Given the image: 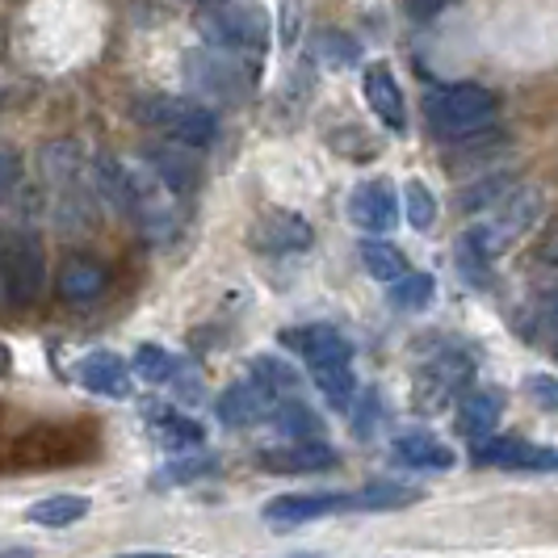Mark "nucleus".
Wrapping results in <instances>:
<instances>
[{"instance_id": "obj_1", "label": "nucleus", "mask_w": 558, "mask_h": 558, "mask_svg": "<svg viewBox=\"0 0 558 558\" xmlns=\"http://www.w3.org/2000/svg\"><path fill=\"white\" fill-rule=\"evenodd\" d=\"M135 118L143 126L160 131L168 140L185 143V147H206L219 135V122L206 106H197L194 97H160V93H147L135 101Z\"/></svg>"}, {"instance_id": "obj_25", "label": "nucleus", "mask_w": 558, "mask_h": 558, "mask_svg": "<svg viewBox=\"0 0 558 558\" xmlns=\"http://www.w3.org/2000/svg\"><path fill=\"white\" fill-rule=\"evenodd\" d=\"M252 374L260 378V383H269L278 395H299L303 387V378H299V369L290 362H281L274 353H260V357H252Z\"/></svg>"}, {"instance_id": "obj_8", "label": "nucleus", "mask_w": 558, "mask_h": 558, "mask_svg": "<svg viewBox=\"0 0 558 558\" xmlns=\"http://www.w3.org/2000/svg\"><path fill=\"white\" fill-rule=\"evenodd\" d=\"M349 508V496L344 492H332V496H278V500L265 504V521L278 525V530H290V525H307V521H319V517H332V512H344Z\"/></svg>"}, {"instance_id": "obj_24", "label": "nucleus", "mask_w": 558, "mask_h": 558, "mask_svg": "<svg viewBox=\"0 0 558 558\" xmlns=\"http://www.w3.org/2000/svg\"><path fill=\"white\" fill-rule=\"evenodd\" d=\"M437 294V281L428 274H399L391 281V307L399 311H424Z\"/></svg>"}, {"instance_id": "obj_5", "label": "nucleus", "mask_w": 558, "mask_h": 558, "mask_svg": "<svg viewBox=\"0 0 558 558\" xmlns=\"http://www.w3.org/2000/svg\"><path fill=\"white\" fill-rule=\"evenodd\" d=\"M433 122L458 135V131H478L492 113H496V93H487L483 84H449V88H437L433 101Z\"/></svg>"}, {"instance_id": "obj_28", "label": "nucleus", "mask_w": 558, "mask_h": 558, "mask_svg": "<svg viewBox=\"0 0 558 558\" xmlns=\"http://www.w3.org/2000/svg\"><path fill=\"white\" fill-rule=\"evenodd\" d=\"M357 56H362L357 43L344 38V34H336V29H328V34L315 38V59L328 63V68H349V63H357Z\"/></svg>"}, {"instance_id": "obj_2", "label": "nucleus", "mask_w": 558, "mask_h": 558, "mask_svg": "<svg viewBox=\"0 0 558 558\" xmlns=\"http://www.w3.org/2000/svg\"><path fill=\"white\" fill-rule=\"evenodd\" d=\"M197 29L210 47L219 51H248V56H260L265 43H269V13L260 4H219V9H206L197 17Z\"/></svg>"}, {"instance_id": "obj_32", "label": "nucleus", "mask_w": 558, "mask_h": 558, "mask_svg": "<svg viewBox=\"0 0 558 558\" xmlns=\"http://www.w3.org/2000/svg\"><path fill=\"white\" fill-rule=\"evenodd\" d=\"M13 181H17V160H13L9 151H0V194H4Z\"/></svg>"}, {"instance_id": "obj_4", "label": "nucleus", "mask_w": 558, "mask_h": 558, "mask_svg": "<svg viewBox=\"0 0 558 558\" xmlns=\"http://www.w3.org/2000/svg\"><path fill=\"white\" fill-rule=\"evenodd\" d=\"M43 281H47V256L38 235H13L0 248V290L17 307H29L43 294Z\"/></svg>"}, {"instance_id": "obj_13", "label": "nucleus", "mask_w": 558, "mask_h": 558, "mask_svg": "<svg viewBox=\"0 0 558 558\" xmlns=\"http://www.w3.org/2000/svg\"><path fill=\"white\" fill-rule=\"evenodd\" d=\"M81 387L97 395H110V399H126L131 395V374H126V362L113 357V353H88L76 369Z\"/></svg>"}, {"instance_id": "obj_34", "label": "nucleus", "mask_w": 558, "mask_h": 558, "mask_svg": "<svg viewBox=\"0 0 558 558\" xmlns=\"http://www.w3.org/2000/svg\"><path fill=\"white\" fill-rule=\"evenodd\" d=\"M9 362H13V357H9V349L0 344V374H9Z\"/></svg>"}, {"instance_id": "obj_27", "label": "nucleus", "mask_w": 558, "mask_h": 558, "mask_svg": "<svg viewBox=\"0 0 558 558\" xmlns=\"http://www.w3.org/2000/svg\"><path fill=\"white\" fill-rule=\"evenodd\" d=\"M403 202H408V219H412L416 231H428V227L437 223V197H433V190L424 181H408L403 185Z\"/></svg>"}, {"instance_id": "obj_10", "label": "nucleus", "mask_w": 558, "mask_h": 558, "mask_svg": "<svg viewBox=\"0 0 558 558\" xmlns=\"http://www.w3.org/2000/svg\"><path fill=\"white\" fill-rule=\"evenodd\" d=\"M475 462L478 466H504V471H525V466L550 471L555 466V453L550 449H533L521 437H496L492 433V441L475 446Z\"/></svg>"}, {"instance_id": "obj_30", "label": "nucleus", "mask_w": 558, "mask_h": 558, "mask_svg": "<svg viewBox=\"0 0 558 558\" xmlns=\"http://www.w3.org/2000/svg\"><path fill=\"white\" fill-rule=\"evenodd\" d=\"M525 391L533 395V403H537V408H542V412H555V378H550V374H533L530 383H525Z\"/></svg>"}, {"instance_id": "obj_21", "label": "nucleus", "mask_w": 558, "mask_h": 558, "mask_svg": "<svg viewBox=\"0 0 558 558\" xmlns=\"http://www.w3.org/2000/svg\"><path fill=\"white\" fill-rule=\"evenodd\" d=\"M416 500H420V492L408 487V483H369L365 492L349 496V508L374 512V508H403V504H416Z\"/></svg>"}, {"instance_id": "obj_26", "label": "nucleus", "mask_w": 558, "mask_h": 558, "mask_svg": "<svg viewBox=\"0 0 558 558\" xmlns=\"http://www.w3.org/2000/svg\"><path fill=\"white\" fill-rule=\"evenodd\" d=\"M362 260L365 269H369V278L378 281H395L399 274H408V260H403V252L395 248V244H365Z\"/></svg>"}, {"instance_id": "obj_6", "label": "nucleus", "mask_w": 558, "mask_h": 558, "mask_svg": "<svg viewBox=\"0 0 558 558\" xmlns=\"http://www.w3.org/2000/svg\"><path fill=\"white\" fill-rule=\"evenodd\" d=\"M274 403H278V391L252 374V378H244V383H235V387H227L219 395L215 412H219V420H223L227 428H248V424L269 416Z\"/></svg>"}, {"instance_id": "obj_9", "label": "nucleus", "mask_w": 558, "mask_h": 558, "mask_svg": "<svg viewBox=\"0 0 558 558\" xmlns=\"http://www.w3.org/2000/svg\"><path fill=\"white\" fill-rule=\"evenodd\" d=\"M281 344H286V349H294L311 369H315V365H332V362H349V357H353L349 340L336 332V328H328V324L294 328V332L281 336Z\"/></svg>"}, {"instance_id": "obj_22", "label": "nucleus", "mask_w": 558, "mask_h": 558, "mask_svg": "<svg viewBox=\"0 0 558 558\" xmlns=\"http://www.w3.org/2000/svg\"><path fill=\"white\" fill-rule=\"evenodd\" d=\"M135 374H140L143 383H151V387H168V383H177L181 362L172 353H165L160 344H143L140 353H135Z\"/></svg>"}, {"instance_id": "obj_33", "label": "nucleus", "mask_w": 558, "mask_h": 558, "mask_svg": "<svg viewBox=\"0 0 558 558\" xmlns=\"http://www.w3.org/2000/svg\"><path fill=\"white\" fill-rule=\"evenodd\" d=\"M441 4H446V0H408V9H412L416 17H424V13H437Z\"/></svg>"}, {"instance_id": "obj_29", "label": "nucleus", "mask_w": 558, "mask_h": 558, "mask_svg": "<svg viewBox=\"0 0 558 558\" xmlns=\"http://www.w3.org/2000/svg\"><path fill=\"white\" fill-rule=\"evenodd\" d=\"M151 168H156V177L165 181L172 194H181V190H190V181H194V165L185 160V156H177V151H156V160H151Z\"/></svg>"}, {"instance_id": "obj_3", "label": "nucleus", "mask_w": 558, "mask_h": 558, "mask_svg": "<svg viewBox=\"0 0 558 558\" xmlns=\"http://www.w3.org/2000/svg\"><path fill=\"white\" fill-rule=\"evenodd\" d=\"M240 51H197V56H185V84H190V93H202V97H240V93H248L252 76H256V68L244 63V59H235Z\"/></svg>"}, {"instance_id": "obj_31", "label": "nucleus", "mask_w": 558, "mask_h": 558, "mask_svg": "<svg viewBox=\"0 0 558 558\" xmlns=\"http://www.w3.org/2000/svg\"><path fill=\"white\" fill-rule=\"evenodd\" d=\"M215 471V458H185V462H177L172 471L165 475V483L172 478H197V475H210Z\"/></svg>"}, {"instance_id": "obj_12", "label": "nucleus", "mask_w": 558, "mask_h": 558, "mask_svg": "<svg viewBox=\"0 0 558 558\" xmlns=\"http://www.w3.org/2000/svg\"><path fill=\"white\" fill-rule=\"evenodd\" d=\"M260 466H265V471H278V475L328 471V466H336V449L324 446V441H311V437H303V441H294V446L260 453Z\"/></svg>"}, {"instance_id": "obj_11", "label": "nucleus", "mask_w": 558, "mask_h": 558, "mask_svg": "<svg viewBox=\"0 0 558 558\" xmlns=\"http://www.w3.org/2000/svg\"><path fill=\"white\" fill-rule=\"evenodd\" d=\"M106 286H110V269H106L101 260H93V256L68 260L63 274H59V294H63V303H72V307L97 303V299L106 294Z\"/></svg>"}, {"instance_id": "obj_17", "label": "nucleus", "mask_w": 558, "mask_h": 558, "mask_svg": "<svg viewBox=\"0 0 558 558\" xmlns=\"http://www.w3.org/2000/svg\"><path fill=\"white\" fill-rule=\"evenodd\" d=\"M395 458L403 466H420V471H449L453 466V453L441 441H433L428 433H408L395 441Z\"/></svg>"}, {"instance_id": "obj_15", "label": "nucleus", "mask_w": 558, "mask_h": 558, "mask_svg": "<svg viewBox=\"0 0 558 558\" xmlns=\"http://www.w3.org/2000/svg\"><path fill=\"white\" fill-rule=\"evenodd\" d=\"M500 412H504L500 391L466 395V399H462V408H458V428H462V437H471V441L492 437V433H496V424H500Z\"/></svg>"}, {"instance_id": "obj_19", "label": "nucleus", "mask_w": 558, "mask_h": 558, "mask_svg": "<svg viewBox=\"0 0 558 558\" xmlns=\"http://www.w3.org/2000/svg\"><path fill=\"white\" fill-rule=\"evenodd\" d=\"M311 374H315V387H319V395L328 399V408H332V412H344V408L353 403L357 383H353V369H349V362L315 365Z\"/></svg>"}, {"instance_id": "obj_14", "label": "nucleus", "mask_w": 558, "mask_h": 558, "mask_svg": "<svg viewBox=\"0 0 558 558\" xmlns=\"http://www.w3.org/2000/svg\"><path fill=\"white\" fill-rule=\"evenodd\" d=\"M365 101H369V110L378 113L391 131H403L408 126V110H403V93H399V84L387 68H369L365 72Z\"/></svg>"}, {"instance_id": "obj_23", "label": "nucleus", "mask_w": 558, "mask_h": 558, "mask_svg": "<svg viewBox=\"0 0 558 558\" xmlns=\"http://www.w3.org/2000/svg\"><path fill=\"white\" fill-rule=\"evenodd\" d=\"M269 420H274V428H281L286 437H294V441H303V437H315V428H319V416L311 412L307 403H299V399H286V403H274V412H269Z\"/></svg>"}, {"instance_id": "obj_18", "label": "nucleus", "mask_w": 558, "mask_h": 558, "mask_svg": "<svg viewBox=\"0 0 558 558\" xmlns=\"http://www.w3.org/2000/svg\"><path fill=\"white\" fill-rule=\"evenodd\" d=\"M34 525H47V530H63V525H76L88 517V500L72 496V492H59V496H43L38 504H29L26 512Z\"/></svg>"}, {"instance_id": "obj_7", "label": "nucleus", "mask_w": 558, "mask_h": 558, "mask_svg": "<svg viewBox=\"0 0 558 558\" xmlns=\"http://www.w3.org/2000/svg\"><path fill=\"white\" fill-rule=\"evenodd\" d=\"M349 219L369 231V235H383V231H391L395 219H399V202H395V190L387 181H365L353 190L349 197Z\"/></svg>"}, {"instance_id": "obj_16", "label": "nucleus", "mask_w": 558, "mask_h": 558, "mask_svg": "<svg viewBox=\"0 0 558 558\" xmlns=\"http://www.w3.org/2000/svg\"><path fill=\"white\" fill-rule=\"evenodd\" d=\"M256 244L269 252H294V248H307L311 244V227L307 219H299V215H265L260 223H256Z\"/></svg>"}, {"instance_id": "obj_20", "label": "nucleus", "mask_w": 558, "mask_h": 558, "mask_svg": "<svg viewBox=\"0 0 558 558\" xmlns=\"http://www.w3.org/2000/svg\"><path fill=\"white\" fill-rule=\"evenodd\" d=\"M151 420H156V441L165 449H194L202 446V424L185 416H172L168 408H151Z\"/></svg>"}]
</instances>
